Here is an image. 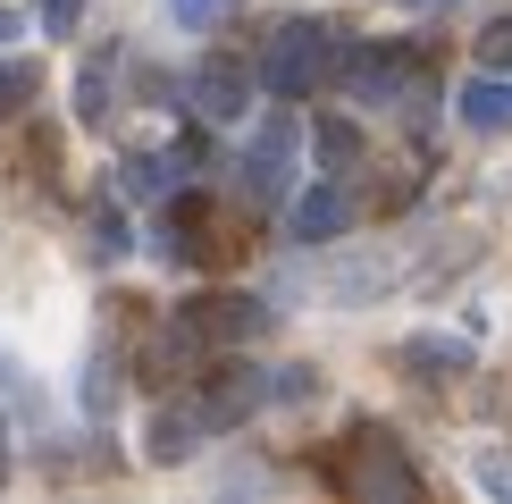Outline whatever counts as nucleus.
I'll use <instances>...</instances> for the list:
<instances>
[{"label":"nucleus","mask_w":512,"mask_h":504,"mask_svg":"<svg viewBox=\"0 0 512 504\" xmlns=\"http://www.w3.org/2000/svg\"><path fill=\"white\" fill-rule=\"evenodd\" d=\"M76 395H84V412H93V420H110L118 412V370L110 362H84V387Z\"/></svg>","instance_id":"4468645a"},{"label":"nucleus","mask_w":512,"mask_h":504,"mask_svg":"<svg viewBox=\"0 0 512 504\" xmlns=\"http://www.w3.org/2000/svg\"><path fill=\"white\" fill-rule=\"evenodd\" d=\"M286 185H294V118H261V135L244 143V194L286 202Z\"/></svg>","instance_id":"20e7f679"},{"label":"nucleus","mask_w":512,"mask_h":504,"mask_svg":"<svg viewBox=\"0 0 512 504\" xmlns=\"http://www.w3.org/2000/svg\"><path fill=\"white\" fill-rule=\"evenodd\" d=\"M194 110L202 118H244L252 110V68L244 59H202L194 68Z\"/></svg>","instance_id":"6e6552de"},{"label":"nucleus","mask_w":512,"mask_h":504,"mask_svg":"<svg viewBox=\"0 0 512 504\" xmlns=\"http://www.w3.org/2000/svg\"><path fill=\"white\" fill-rule=\"evenodd\" d=\"M261 93H277V101H303V93H319V84L336 76V34L319 26V17H294V26H277L269 34V51H261Z\"/></svg>","instance_id":"f257e3e1"},{"label":"nucleus","mask_w":512,"mask_h":504,"mask_svg":"<svg viewBox=\"0 0 512 504\" xmlns=\"http://www.w3.org/2000/svg\"><path fill=\"white\" fill-rule=\"evenodd\" d=\"M202 437H210V412L202 404H168V412H152V462H185V454H202Z\"/></svg>","instance_id":"9d476101"},{"label":"nucleus","mask_w":512,"mask_h":504,"mask_svg":"<svg viewBox=\"0 0 512 504\" xmlns=\"http://www.w3.org/2000/svg\"><path fill=\"white\" fill-rule=\"evenodd\" d=\"M76 118H84V126L110 118V68H84V76H76Z\"/></svg>","instance_id":"2eb2a0df"},{"label":"nucleus","mask_w":512,"mask_h":504,"mask_svg":"<svg viewBox=\"0 0 512 504\" xmlns=\"http://www.w3.org/2000/svg\"><path fill=\"white\" fill-rule=\"evenodd\" d=\"M395 362L412 378H454V370H471V345H462V336H403Z\"/></svg>","instance_id":"9b49d317"},{"label":"nucleus","mask_w":512,"mask_h":504,"mask_svg":"<svg viewBox=\"0 0 512 504\" xmlns=\"http://www.w3.org/2000/svg\"><path fill=\"white\" fill-rule=\"evenodd\" d=\"M177 320L194 328L202 353H210V345H244V336H261L269 328V303H252V294H202V303H185Z\"/></svg>","instance_id":"39448f33"},{"label":"nucleus","mask_w":512,"mask_h":504,"mask_svg":"<svg viewBox=\"0 0 512 504\" xmlns=\"http://www.w3.org/2000/svg\"><path fill=\"white\" fill-rule=\"evenodd\" d=\"M403 278H412V269H403L395 252H336V244H319L311 269H286V286L319 294V303H378V294L403 286Z\"/></svg>","instance_id":"f03ea898"},{"label":"nucleus","mask_w":512,"mask_h":504,"mask_svg":"<svg viewBox=\"0 0 512 504\" xmlns=\"http://www.w3.org/2000/svg\"><path fill=\"white\" fill-rule=\"evenodd\" d=\"M0 34H17V17H9V9H0Z\"/></svg>","instance_id":"4be33fe9"},{"label":"nucleus","mask_w":512,"mask_h":504,"mask_svg":"<svg viewBox=\"0 0 512 504\" xmlns=\"http://www.w3.org/2000/svg\"><path fill=\"white\" fill-rule=\"evenodd\" d=\"M269 395H277V404H311V395H319V378L294 362V370H277V378H269Z\"/></svg>","instance_id":"dca6fc26"},{"label":"nucleus","mask_w":512,"mask_h":504,"mask_svg":"<svg viewBox=\"0 0 512 504\" xmlns=\"http://www.w3.org/2000/svg\"><path fill=\"white\" fill-rule=\"evenodd\" d=\"M261 404H269V378H261V370H244V362H219V370H210V387H202L210 429H236V420H252Z\"/></svg>","instance_id":"423d86ee"},{"label":"nucleus","mask_w":512,"mask_h":504,"mask_svg":"<svg viewBox=\"0 0 512 504\" xmlns=\"http://www.w3.org/2000/svg\"><path fill=\"white\" fill-rule=\"evenodd\" d=\"M34 9H42V26H51V34H76V17H84V0H34Z\"/></svg>","instance_id":"6ab92c4d"},{"label":"nucleus","mask_w":512,"mask_h":504,"mask_svg":"<svg viewBox=\"0 0 512 504\" xmlns=\"http://www.w3.org/2000/svg\"><path fill=\"white\" fill-rule=\"evenodd\" d=\"M177 9V26H210V17H227V0H168Z\"/></svg>","instance_id":"aec40b11"},{"label":"nucleus","mask_w":512,"mask_h":504,"mask_svg":"<svg viewBox=\"0 0 512 504\" xmlns=\"http://www.w3.org/2000/svg\"><path fill=\"white\" fill-rule=\"evenodd\" d=\"M471 479H479L487 496H512V454H479V462H471Z\"/></svg>","instance_id":"a211bd4d"},{"label":"nucleus","mask_w":512,"mask_h":504,"mask_svg":"<svg viewBox=\"0 0 512 504\" xmlns=\"http://www.w3.org/2000/svg\"><path fill=\"white\" fill-rule=\"evenodd\" d=\"M345 227H353V194L345 185H311V194H294V210H286L294 244H336Z\"/></svg>","instance_id":"0eeeda50"},{"label":"nucleus","mask_w":512,"mask_h":504,"mask_svg":"<svg viewBox=\"0 0 512 504\" xmlns=\"http://www.w3.org/2000/svg\"><path fill=\"white\" fill-rule=\"evenodd\" d=\"M311 152H319V168H353L361 160V126L353 118H319L311 126Z\"/></svg>","instance_id":"f8f14e48"},{"label":"nucleus","mask_w":512,"mask_h":504,"mask_svg":"<svg viewBox=\"0 0 512 504\" xmlns=\"http://www.w3.org/2000/svg\"><path fill=\"white\" fill-rule=\"evenodd\" d=\"M126 244H135V236H126V219H118V210H101V219H93V252H101V261H118Z\"/></svg>","instance_id":"f3484780"},{"label":"nucleus","mask_w":512,"mask_h":504,"mask_svg":"<svg viewBox=\"0 0 512 504\" xmlns=\"http://www.w3.org/2000/svg\"><path fill=\"white\" fill-rule=\"evenodd\" d=\"M34 93H42V68H34V59H0V118H17Z\"/></svg>","instance_id":"ddd939ff"},{"label":"nucleus","mask_w":512,"mask_h":504,"mask_svg":"<svg viewBox=\"0 0 512 504\" xmlns=\"http://www.w3.org/2000/svg\"><path fill=\"white\" fill-rule=\"evenodd\" d=\"M429 9H445V0H429Z\"/></svg>","instance_id":"5701e85b"},{"label":"nucleus","mask_w":512,"mask_h":504,"mask_svg":"<svg viewBox=\"0 0 512 504\" xmlns=\"http://www.w3.org/2000/svg\"><path fill=\"white\" fill-rule=\"evenodd\" d=\"M454 118L471 126V135H512V76L479 68V76L454 93Z\"/></svg>","instance_id":"1a4fd4ad"},{"label":"nucleus","mask_w":512,"mask_h":504,"mask_svg":"<svg viewBox=\"0 0 512 504\" xmlns=\"http://www.w3.org/2000/svg\"><path fill=\"white\" fill-rule=\"evenodd\" d=\"M487 68H512V17H504V26H487Z\"/></svg>","instance_id":"412c9836"},{"label":"nucleus","mask_w":512,"mask_h":504,"mask_svg":"<svg viewBox=\"0 0 512 504\" xmlns=\"http://www.w3.org/2000/svg\"><path fill=\"white\" fill-rule=\"evenodd\" d=\"M345 488L353 496H420V471L403 462V446L387 429H353V454H345Z\"/></svg>","instance_id":"7ed1b4c3"}]
</instances>
